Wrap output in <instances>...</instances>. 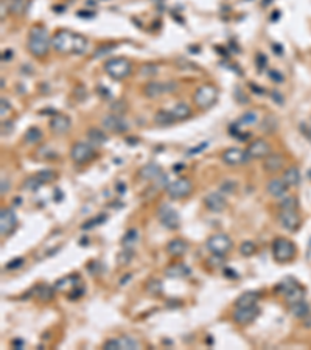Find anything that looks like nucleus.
<instances>
[{
  "mask_svg": "<svg viewBox=\"0 0 311 350\" xmlns=\"http://www.w3.org/2000/svg\"><path fill=\"white\" fill-rule=\"evenodd\" d=\"M50 129L55 134H64L70 129V118L64 114H56L50 122Z\"/></svg>",
  "mask_w": 311,
  "mask_h": 350,
  "instance_id": "nucleus-18",
  "label": "nucleus"
},
{
  "mask_svg": "<svg viewBox=\"0 0 311 350\" xmlns=\"http://www.w3.org/2000/svg\"><path fill=\"white\" fill-rule=\"evenodd\" d=\"M248 151V154L251 159H261V157H266L269 154V151H271V145L266 142V140H263V139H258V140H255L252 142L249 148L246 149Z\"/></svg>",
  "mask_w": 311,
  "mask_h": 350,
  "instance_id": "nucleus-16",
  "label": "nucleus"
},
{
  "mask_svg": "<svg viewBox=\"0 0 311 350\" xmlns=\"http://www.w3.org/2000/svg\"><path fill=\"white\" fill-rule=\"evenodd\" d=\"M263 125H268V126H265V128H263V131H268V132H273L275 128H277V120L274 117H268L266 120H265V123Z\"/></svg>",
  "mask_w": 311,
  "mask_h": 350,
  "instance_id": "nucleus-45",
  "label": "nucleus"
},
{
  "mask_svg": "<svg viewBox=\"0 0 311 350\" xmlns=\"http://www.w3.org/2000/svg\"><path fill=\"white\" fill-rule=\"evenodd\" d=\"M268 74H269V78L273 79V81H275V83H282V81H283L282 74H278L277 70H269Z\"/></svg>",
  "mask_w": 311,
  "mask_h": 350,
  "instance_id": "nucleus-49",
  "label": "nucleus"
},
{
  "mask_svg": "<svg viewBox=\"0 0 311 350\" xmlns=\"http://www.w3.org/2000/svg\"><path fill=\"white\" fill-rule=\"evenodd\" d=\"M249 154L248 151L240 149V148H229L222 153V161L227 165H241V164H248L249 162Z\"/></svg>",
  "mask_w": 311,
  "mask_h": 350,
  "instance_id": "nucleus-11",
  "label": "nucleus"
},
{
  "mask_svg": "<svg viewBox=\"0 0 311 350\" xmlns=\"http://www.w3.org/2000/svg\"><path fill=\"white\" fill-rule=\"evenodd\" d=\"M273 254L277 261H290L296 254V248L286 238H277L273 244Z\"/></svg>",
  "mask_w": 311,
  "mask_h": 350,
  "instance_id": "nucleus-5",
  "label": "nucleus"
},
{
  "mask_svg": "<svg viewBox=\"0 0 311 350\" xmlns=\"http://www.w3.org/2000/svg\"><path fill=\"white\" fill-rule=\"evenodd\" d=\"M75 283H78V277H73V276L64 277V279L58 280V283L55 285V290L62 291V290H67V288H73V286H76Z\"/></svg>",
  "mask_w": 311,
  "mask_h": 350,
  "instance_id": "nucleus-34",
  "label": "nucleus"
},
{
  "mask_svg": "<svg viewBox=\"0 0 311 350\" xmlns=\"http://www.w3.org/2000/svg\"><path fill=\"white\" fill-rule=\"evenodd\" d=\"M268 193L269 195H273L274 198H282L286 195V190H288V185L285 184V181L283 179H271L268 182Z\"/></svg>",
  "mask_w": 311,
  "mask_h": 350,
  "instance_id": "nucleus-19",
  "label": "nucleus"
},
{
  "mask_svg": "<svg viewBox=\"0 0 311 350\" xmlns=\"http://www.w3.org/2000/svg\"><path fill=\"white\" fill-rule=\"evenodd\" d=\"M255 123H257V114L251 111V112H246L237 125L238 126H241V125L243 126H251V125H255Z\"/></svg>",
  "mask_w": 311,
  "mask_h": 350,
  "instance_id": "nucleus-39",
  "label": "nucleus"
},
{
  "mask_svg": "<svg viewBox=\"0 0 311 350\" xmlns=\"http://www.w3.org/2000/svg\"><path fill=\"white\" fill-rule=\"evenodd\" d=\"M204 204L205 207L209 209L210 212H222L226 207H227V203L224 200V196L220 195V193H209L205 198H204Z\"/></svg>",
  "mask_w": 311,
  "mask_h": 350,
  "instance_id": "nucleus-17",
  "label": "nucleus"
},
{
  "mask_svg": "<svg viewBox=\"0 0 311 350\" xmlns=\"http://www.w3.org/2000/svg\"><path fill=\"white\" fill-rule=\"evenodd\" d=\"M139 174H140L142 179L151 181V179H156L159 176H162V168H161V165H157V164H146L139 171Z\"/></svg>",
  "mask_w": 311,
  "mask_h": 350,
  "instance_id": "nucleus-23",
  "label": "nucleus"
},
{
  "mask_svg": "<svg viewBox=\"0 0 311 350\" xmlns=\"http://www.w3.org/2000/svg\"><path fill=\"white\" fill-rule=\"evenodd\" d=\"M36 174H37V178L44 182V184H47V182H52V181L55 179V173H53V171H50V170L39 171V173H36Z\"/></svg>",
  "mask_w": 311,
  "mask_h": 350,
  "instance_id": "nucleus-44",
  "label": "nucleus"
},
{
  "mask_svg": "<svg viewBox=\"0 0 311 350\" xmlns=\"http://www.w3.org/2000/svg\"><path fill=\"white\" fill-rule=\"evenodd\" d=\"M165 92H166V84L159 83V81H151L143 87V93H145V97L148 98H159Z\"/></svg>",
  "mask_w": 311,
  "mask_h": 350,
  "instance_id": "nucleus-20",
  "label": "nucleus"
},
{
  "mask_svg": "<svg viewBox=\"0 0 311 350\" xmlns=\"http://www.w3.org/2000/svg\"><path fill=\"white\" fill-rule=\"evenodd\" d=\"M235 182H222L221 184V192H227V193H234L235 192Z\"/></svg>",
  "mask_w": 311,
  "mask_h": 350,
  "instance_id": "nucleus-47",
  "label": "nucleus"
},
{
  "mask_svg": "<svg viewBox=\"0 0 311 350\" xmlns=\"http://www.w3.org/2000/svg\"><path fill=\"white\" fill-rule=\"evenodd\" d=\"M171 112L174 115V120L182 122V120H185V118H188L191 115V109H190L188 105H185V103H178V105L171 109Z\"/></svg>",
  "mask_w": 311,
  "mask_h": 350,
  "instance_id": "nucleus-26",
  "label": "nucleus"
},
{
  "mask_svg": "<svg viewBox=\"0 0 311 350\" xmlns=\"http://www.w3.org/2000/svg\"><path fill=\"white\" fill-rule=\"evenodd\" d=\"M120 344H122V350H137L140 346H139V343L137 341H135L134 338H131V336H123V338H120Z\"/></svg>",
  "mask_w": 311,
  "mask_h": 350,
  "instance_id": "nucleus-38",
  "label": "nucleus"
},
{
  "mask_svg": "<svg viewBox=\"0 0 311 350\" xmlns=\"http://www.w3.org/2000/svg\"><path fill=\"white\" fill-rule=\"evenodd\" d=\"M42 185H44V182L37 178V174H33V176L27 178L25 182H23V188L31 190V192H36V190H39Z\"/></svg>",
  "mask_w": 311,
  "mask_h": 350,
  "instance_id": "nucleus-33",
  "label": "nucleus"
},
{
  "mask_svg": "<svg viewBox=\"0 0 311 350\" xmlns=\"http://www.w3.org/2000/svg\"><path fill=\"white\" fill-rule=\"evenodd\" d=\"M191 190H193V185H191V181L187 178H178L176 181H173L166 185V193H168V196L174 198V200L188 196Z\"/></svg>",
  "mask_w": 311,
  "mask_h": 350,
  "instance_id": "nucleus-8",
  "label": "nucleus"
},
{
  "mask_svg": "<svg viewBox=\"0 0 311 350\" xmlns=\"http://www.w3.org/2000/svg\"><path fill=\"white\" fill-rule=\"evenodd\" d=\"M105 349L108 350H122V344H120V339H109L105 343Z\"/></svg>",
  "mask_w": 311,
  "mask_h": 350,
  "instance_id": "nucleus-46",
  "label": "nucleus"
},
{
  "mask_svg": "<svg viewBox=\"0 0 311 350\" xmlns=\"http://www.w3.org/2000/svg\"><path fill=\"white\" fill-rule=\"evenodd\" d=\"M52 45L59 53H75L81 55L87 49V39L81 35L72 33L67 30H61L52 37Z\"/></svg>",
  "mask_w": 311,
  "mask_h": 350,
  "instance_id": "nucleus-1",
  "label": "nucleus"
},
{
  "mask_svg": "<svg viewBox=\"0 0 311 350\" xmlns=\"http://www.w3.org/2000/svg\"><path fill=\"white\" fill-rule=\"evenodd\" d=\"M205 147H207V143H202V145H199V147L193 148L191 151H188V154H196V153H201L202 148H205Z\"/></svg>",
  "mask_w": 311,
  "mask_h": 350,
  "instance_id": "nucleus-53",
  "label": "nucleus"
},
{
  "mask_svg": "<svg viewBox=\"0 0 311 350\" xmlns=\"http://www.w3.org/2000/svg\"><path fill=\"white\" fill-rule=\"evenodd\" d=\"M258 300V293H254V291H246L243 293L240 297L237 299V307H251V305H255Z\"/></svg>",
  "mask_w": 311,
  "mask_h": 350,
  "instance_id": "nucleus-25",
  "label": "nucleus"
},
{
  "mask_svg": "<svg viewBox=\"0 0 311 350\" xmlns=\"http://www.w3.org/2000/svg\"><path fill=\"white\" fill-rule=\"evenodd\" d=\"M280 207L282 209H296L297 207V200L296 198H282V203H280Z\"/></svg>",
  "mask_w": 311,
  "mask_h": 350,
  "instance_id": "nucleus-42",
  "label": "nucleus"
},
{
  "mask_svg": "<svg viewBox=\"0 0 311 350\" xmlns=\"http://www.w3.org/2000/svg\"><path fill=\"white\" fill-rule=\"evenodd\" d=\"M8 111H10V103H8V100L6 98H2V117H5L6 115V112Z\"/></svg>",
  "mask_w": 311,
  "mask_h": 350,
  "instance_id": "nucleus-51",
  "label": "nucleus"
},
{
  "mask_svg": "<svg viewBox=\"0 0 311 350\" xmlns=\"http://www.w3.org/2000/svg\"><path fill=\"white\" fill-rule=\"evenodd\" d=\"M105 70L110 78L123 79L131 74V64H129V61L125 58H114V59L106 61Z\"/></svg>",
  "mask_w": 311,
  "mask_h": 350,
  "instance_id": "nucleus-3",
  "label": "nucleus"
},
{
  "mask_svg": "<svg viewBox=\"0 0 311 350\" xmlns=\"http://www.w3.org/2000/svg\"><path fill=\"white\" fill-rule=\"evenodd\" d=\"M165 274L168 277H187V276H190V269L185 265L178 263V265H173L170 268H166Z\"/></svg>",
  "mask_w": 311,
  "mask_h": 350,
  "instance_id": "nucleus-28",
  "label": "nucleus"
},
{
  "mask_svg": "<svg viewBox=\"0 0 311 350\" xmlns=\"http://www.w3.org/2000/svg\"><path fill=\"white\" fill-rule=\"evenodd\" d=\"M52 39L49 36V31L44 27L36 25L31 28L30 36H28V50L31 55H35L36 58H44L49 53Z\"/></svg>",
  "mask_w": 311,
  "mask_h": 350,
  "instance_id": "nucleus-2",
  "label": "nucleus"
},
{
  "mask_svg": "<svg viewBox=\"0 0 311 350\" xmlns=\"http://www.w3.org/2000/svg\"><path fill=\"white\" fill-rule=\"evenodd\" d=\"M257 316H258V308L255 305H251V307H237L235 312H234V321L237 324H240V325H248Z\"/></svg>",
  "mask_w": 311,
  "mask_h": 350,
  "instance_id": "nucleus-13",
  "label": "nucleus"
},
{
  "mask_svg": "<svg viewBox=\"0 0 311 350\" xmlns=\"http://www.w3.org/2000/svg\"><path fill=\"white\" fill-rule=\"evenodd\" d=\"M224 273H226L227 277H234V279H237V277H238V274H237L235 271H232V269H226Z\"/></svg>",
  "mask_w": 311,
  "mask_h": 350,
  "instance_id": "nucleus-54",
  "label": "nucleus"
},
{
  "mask_svg": "<svg viewBox=\"0 0 311 350\" xmlns=\"http://www.w3.org/2000/svg\"><path fill=\"white\" fill-rule=\"evenodd\" d=\"M283 166V157L280 154H268L265 162H263V168L269 173H275Z\"/></svg>",
  "mask_w": 311,
  "mask_h": 350,
  "instance_id": "nucleus-21",
  "label": "nucleus"
},
{
  "mask_svg": "<svg viewBox=\"0 0 311 350\" xmlns=\"http://www.w3.org/2000/svg\"><path fill=\"white\" fill-rule=\"evenodd\" d=\"M33 294H36L41 300H52L53 299V288H50V286H47V285H39L35 288Z\"/></svg>",
  "mask_w": 311,
  "mask_h": 350,
  "instance_id": "nucleus-31",
  "label": "nucleus"
},
{
  "mask_svg": "<svg viewBox=\"0 0 311 350\" xmlns=\"http://www.w3.org/2000/svg\"><path fill=\"white\" fill-rule=\"evenodd\" d=\"M28 0H10V10L13 14H22L27 10Z\"/></svg>",
  "mask_w": 311,
  "mask_h": 350,
  "instance_id": "nucleus-37",
  "label": "nucleus"
},
{
  "mask_svg": "<svg viewBox=\"0 0 311 350\" xmlns=\"http://www.w3.org/2000/svg\"><path fill=\"white\" fill-rule=\"evenodd\" d=\"M22 265H23V258H14V260H11V263L6 265V269H16Z\"/></svg>",
  "mask_w": 311,
  "mask_h": 350,
  "instance_id": "nucleus-50",
  "label": "nucleus"
},
{
  "mask_svg": "<svg viewBox=\"0 0 311 350\" xmlns=\"http://www.w3.org/2000/svg\"><path fill=\"white\" fill-rule=\"evenodd\" d=\"M101 125H103V128H105V129L112 131V132H125V131L129 129V125H128V122L125 120L122 115H118V114L106 115L101 120Z\"/></svg>",
  "mask_w": 311,
  "mask_h": 350,
  "instance_id": "nucleus-10",
  "label": "nucleus"
},
{
  "mask_svg": "<svg viewBox=\"0 0 311 350\" xmlns=\"http://www.w3.org/2000/svg\"><path fill=\"white\" fill-rule=\"evenodd\" d=\"M105 220H106V217H103V215H101V217H98V218H95V220L87 221L86 224L83 226V229H84V230H87V229H91L92 226H97V222H101V221H105Z\"/></svg>",
  "mask_w": 311,
  "mask_h": 350,
  "instance_id": "nucleus-48",
  "label": "nucleus"
},
{
  "mask_svg": "<svg viewBox=\"0 0 311 350\" xmlns=\"http://www.w3.org/2000/svg\"><path fill=\"white\" fill-rule=\"evenodd\" d=\"M134 257V251L132 248H125L120 254L117 256V263L120 266H126L131 261V258Z\"/></svg>",
  "mask_w": 311,
  "mask_h": 350,
  "instance_id": "nucleus-36",
  "label": "nucleus"
},
{
  "mask_svg": "<svg viewBox=\"0 0 311 350\" xmlns=\"http://www.w3.org/2000/svg\"><path fill=\"white\" fill-rule=\"evenodd\" d=\"M157 74V67L154 64H146L140 69V75L142 76H153Z\"/></svg>",
  "mask_w": 311,
  "mask_h": 350,
  "instance_id": "nucleus-43",
  "label": "nucleus"
},
{
  "mask_svg": "<svg viewBox=\"0 0 311 350\" xmlns=\"http://www.w3.org/2000/svg\"><path fill=\"white\" fill-rule=\"evenodd\" d=\"M278 220H280L282 227L290 230V232L297 230V227L300 226V217L297 215L296 209H282Z\"/></svg>",
  "mask_w": 311,
  "mask_h": 350,
  "instance_id": "nucleus-14",
  "label": "nucleus"
},
{
  "mask_svg": "<svg viewBox=\"0 0 311 350\" xmlns=\"http://www.w3.org/2000/svg\"><path fill=\"white\" fill-rule=\"evenodd\" d=\"M5 18V2H2V19Z\"/></svg>",
  "mask_w": 311,
  "mask_h": 350,
  "instance_id": "nucleus-55",
  "label": "nucleus"
},
{
  "mask_svg": "<svg viewBox=\"0 0 311 350\" xmlns=\"http://www.w3.org/2000/svg\"><path fill=\"white\" fill-rule=\"evenodd\" d=\"M154 122L157 125H171L174 120V115L171 111H159V112L154 115Z\"/></svg>",
  "mask_w": 311,
  "mask_h": 350,
  "instance_id": "nucleus-29",
  "label": "nucleus"
},
{
  "mask_svg": "<svg viewBox=\"0 0 311 350\" xmlns=\"http://www.w3.org/2000/svg\"><path fill=\"white\" fill-rule=\"evenodd\" d=\"M70 157L76 164H86L93 157V147L84 142H76L70 149Z\"/></svg>",
  "mask_w": 311,
  "mask_h": 350,
  "instance_id": "nucleus-9",
  "label": "nucleus"
},
{
  "mask_svg": "<svg viewBox=\"0 0 311 350\" xmlns=\"http://www.w3.org/2000/svg\"><path fill=\"white\" fill-rule=\"evenodd\" d=\"M310 137H311V132H310Z\"/></svg>",
  "mask_w": 311,
  "mask_h": 350,
  "instance_id": "nucleus-56",
  "label": "nucleus"
},
{
  "mask_svg": "<svg viewBox=\"0 0 311 350\" xmlns=\"http://www.w3.org/2000/svg\"><path fill=\"white\" fill-rule=\"evenodd\" d=\"M308 313H310V307L305 304L304 300L291 305V314H293V316H296V317H305Z\"/></svg>",
  "mask_w": 311,
  "mask_h": 350,
  "instance_id": "nucleus-32",
  "label": "nucleus"
},
{
  "mask_svg": "<svg viewBox=\"0 0 311 350\" xmlns=\"http://www.w3.org/2000/svg\"><path fill=\"white\" fill-rule=\"evenodd\" d=\"M42 131L36 128V126H33V128H30L27 132H25V142L28 143V145H35V143L37 142H41L42 139Z\"/></svg>",
  "mask_w": 311,
  "mask_h": 350,
  "instance_id": "nucleus-30",
  "label": "nucleus"
},
{
  "mask_svg": "<svg viewBox=\"0 0 311 350\" xmlns=\"http://www.w3.org/2000/svg\"><path fill=\"white\" fill-rule=\"evenodd\" d=\"M8 190H10V184H8V181H5V176L2 178V195L8 193Z\"/></svg>",
  "mask_w": 311,
  "mask_h": 350,
  "instance_id": "nucleus-52",
  "label": "nucleus"
},
{
  "mask_svg": "<svg viewBox=\"0 0 311 350\" xmlns=\"http://www.w3.org/2000/svg\"><path fill=\"white\" fill-rule=\"evenodd\" d=\"M232 248V241L226 234H217L212 235L209 240H207V249H209L212 254H217V256H224Z\"/></svg>",
  "mask_w": 311,
  "mask_h": 350,
  "instance_id": "nucleus-7",
  "label": "nucleus"
},
{
  "mask_svg": "<svg viewBox=\"0 0 311 350\" xmlns=\"http://www.w3.org/2000/svg\"><path fill=\"white\" fill-rule=\"evenodd\" d=\"M255 244L252 243V241H244L241 246H240V252H241V256H244V257H251V256H254L255 254Z\"/></svg>",
  "mask_w": 311,
  "mask_h": 350,
  "instance_id": "nucleus-40",
  "label": "nucleus"
},
{
  "mask_svg": "<svg viewBox=\"0 0 311 350\" xmlns=\"http://www.w3.org/2000/svg\"><path fill=\"white\" fill-rule=\"evenodd\" d=\"M137 240H139V232L135 229H131V230H128L126 235L123 237L122 244H123V248H132Z\"/></svg>",
  "mask_w": 311,
  "mask_h": 350,
  "instance_id": "nucleus-35",
  "label": "nucleus"
},
{
  "mask_svg": "<svg viewBox=\"0 0 311 350\" xmlns=\"http://www.w3.org/2000/svg\"><path fill=\"white\" fill-rule=\"evenodd\" d=\"M146 291L151 293V294H154V296H156V294H161L162 293V283L159 280H156V279L149 280L146 283Z\"/></svg>",
  "mask_w": 311,
  "mask_h": 350,
  "instance_id": "nucleus-41",
  "label": "nucleus"
},
{
  "mask_svg": "<svg viewBox=\"0 0 311 350\" xmlns=\"http://www.w3.org/2000/svg\"><path fill=\"white\" fill-rule=\"evenodd\" d=\"M87 139H89V142L92 143L93 147L103 145V143L108 140L106 134L103 132L101 129H98V128H91L89 131H87Z\"/></svg>",
  "mask_w": 311,
  "mask_h": 350,
  "instance_id": "nucleus-27",
  "label": "nucleus"
},
{
  "mask_svg": "<svg viewBox=\"0 0 311 350\" xmlns=\"http://www.w3.org/2000/svg\"><path fill=\"white\" fill-rule=\"evenodd\" d=\"M187 249H188L187 243L184 240H179V238H176V240H171L168 243V246H166V252H168L170 256H173V257H182L187 252Z\"/></svg>",
  "mask_w": 311,
  "mask_h": 350,
  "instance_id": "nucleus-22",
  "label": "nucleus"
},
{
  "mask_svg": "<svg viewBox=\"0 0 311 350\" xmlns=\"http://www.w3.org/2000/svg\"><path fill=\"white\" fill-rule=\"evenodd\" d=\"M282 179L285 181V184L288 187L299 185V182H300V171H299V168H297V166H290L288 170H285Z\"/></svg>",
  "mask_w": 311,
  "mask_h": 350,
  "instance_id": "nucleus-24",
  "label": "nucleus"
},
{
  "mask_svg": "<svg viewBox=\"0 0 311 350\" xmlns=\"http://www.w3.org/2000/svg\"><path fill=\"white\" fill-rule=\"evenodd\" d=\"M16 226H18V218L16 213L11 209H2L0 210V232L3 237L10 235L14 232Z\"/></svg>",
  "mask_w": 311,
  "mask_h": 350,
  "instance_id": "nucleus-12",
  "label": "nucleus"
},
{
  "mask_svg": "<svg viewBox=\"0 0 311 350\" xmlns=\"http://www.w3.org/2000/svg\"><path fill=\"white\" fill-rule=\"evenodd\" d=\"M218 92L213 86L205 84L201 86L195 93V103L199 109H210L215 103H217Z\"/></svg>",
  "mask_w": 311,
  "mask_h": 350,
  "instance_id": "nucleus-4",
  "label": "nucleus"
},
{
  "mask_svg": "<svg viewBox=\"0 0 311 350\" xmlns=\"http://www.w3.org/2000/svg\"><path fill=\"white\" fill-rule=\"evenodd\" d=\"M157 218L166 229H170V230H174V229H178L181 226V220H179L178 212L168 204H162L161 207H159Z\"/></svg>",
  "mask_w": 311,
  "mask_h": 350,
  "instance_id": "nucleus-6",
  "label": "nucleus"
},
{
  "mask_svg": "<svg viewBox=\"0 0 311 350\" xmlns=\"http://www.w3.org/2000/svg\"><path fill=\"white\" fill-rule=\"evenodd\" d=\"M282 288H278L280 290L283 294H285V299H286V302H288V304H297V302H302L304 300V296H305V293H304V290L300 288V286H297V285H288V286H285V283H282L280 285Z\"/></svg>",
  "mask_w": 311,
  "mask_h": 350,
  "instance_id": "nucleus-15",
  "label": "nucleus"
}]
</instances>
